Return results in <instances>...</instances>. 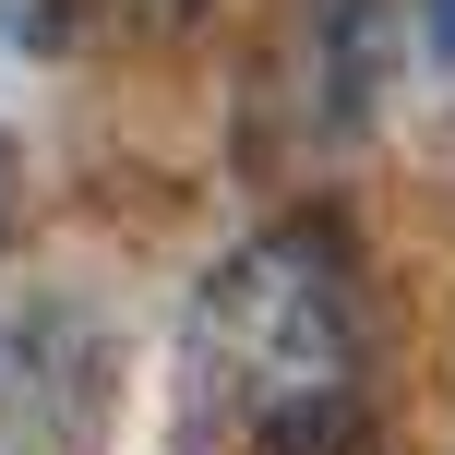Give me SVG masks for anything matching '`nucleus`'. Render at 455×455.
Instances as JSON below:
<instances>
[{
  "mask_svg": "<svg viewBox=\"0 0 455 455\" xmlns=\"http://www.w3.org/2000/svg\"><path fill=\"white\" fill-rule=\"evenodd\" d=\"M432 48H443V60H455V0H432Z\"/></svg>",
  "mask_w": 455,
  "mask_h": 455,
  "instance_id": "2",
  "label": "nucleus"
},
{
  "mask_svg": "<svg viewBox=\"0 0 455 455\" xmlns=\"http://www.w3.org/2000/svg\"><path fill=\"white\" fill-rule=\"evenodd\" d=\"M0 216H12V144H0Z\"/></svg>",
  "mask_w": 455,
  "mask_h": 455,
  "instance_id": "3",
  "label": "nucleus"
},
{
  "mask_svg": "<svg viewBox=\"0 0 455 455\" xmlns=\"http://www.w3.org/2000/svg\"><path fill=\"white\" fill-rule=\"evenodd\" d=\"M204 360L240 395V419H264L275 455H312L347 419L360 312H347V264L323 228H275L204 288Z\"/></svg>",
  "mask_w": 455,
  "mask_h": 455,
  "instance_id": "1",
  "label": "nucleus"
}]
</instances>
